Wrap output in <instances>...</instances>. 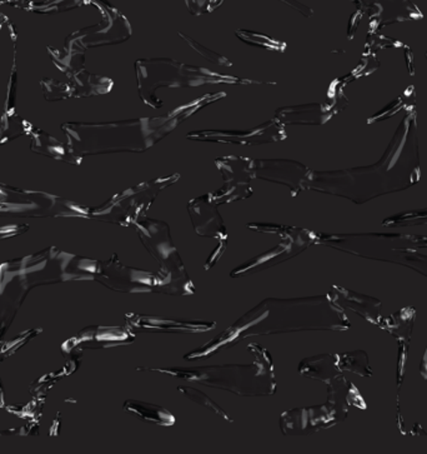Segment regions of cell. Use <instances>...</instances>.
<instances>
[{"label": "cell", "instance_id": "obj_4", "mask_svg": "<svg viewBox=\"0 0 427 454\" xmlns=\"http://www.w3.org/2000/svg\"><path fill=\"white\" fill-rule=\"evenodd\" d=\"M249 349L255 356V362L252 364L203 365L161 370L154 368L149 371L235 393L242 397H264L274 395L276 391V382L269 352L261 348L259 344H250Z\"/></svg>", "mask_w": 427, "mask_h": 454}, {"label": "cell", "instance_id": "obj_19", "mask_svg": "<svg viewBox=\"0 0 427 454\" xmlns=\"http://www.w3.org/2000/svg\"><path fill=\"white\" fill-rule=\"evenodd\" d=\"M338 356L324 355L311 356L304 359L299 365V372L305 377L314 378V380H322V382H334L340 377L337 364Z\"/></svg>", "mask_w": 427, "mask_h": 454}, {"label": "cell", "instance_id": "obj_10", "mask_svg": "<svg viewBox=\"0 0 427 454\" xmlns=\"http://www.w3.org/2000/svg\"><path fill=\"white\" fill-rule=\"evenodd\" d=\"M252 161V158L237 155H225L215 160L224 185L215 193H210L214 202L221 206L252 197V182L255 179Z\"/></svg>", "mask_w": 427, "mask_h": 454}, {"label": "cell", "instance_id": "obj_5", "mask_svg": "<svg viewBox=\"0 0 427 454\" xmlns=\"http://www.w3.org/2000/svg\"><path fill=\"white\" fill-rule=\"evenodd\" d=\"M140 99L146 106L160 109L163 100L157 96L160 88H193L204 84H240L243 79L227 77L201 67L180 63L172 58H146L136 63Z\"/></svg>", "mask_w": 427, "mask_h": 454}, {"label": "cell", "instance_id": "obj_25", "mask_svg": "<svg viewBox=\"0 0 427 454\" xmlns=\"http://www.w3.org/2000/svg\"><path fill=\"white\" fill-rule=\"evenodd\" d=\"M189 11L191 14L200 15L206 13V7L209 4V0H185Z\"/></svg>", "mask_w": 427, "mask_h": 454}, {"label": "cell", "instance_id": "obj_15", "mask_svg": "<svg viewBox=\"0 0 427 454\" xmlns=\"http://www.w3.org/2000/svg\"><path fill=\"white\" fill-rule=\"evenodd\" d=\"M127 328L131 333H201L215 328V323L204 321H182L163 317L127 315Z\"/></svg>", "mask_w": 427, "mask_h": 454}, {"label": "cell", "instance_id": "obj_12", "mask_svg": "<svg viewBox=\"0 0 427 454\" xmlns=\"http://www.w3.org/2000/svg\"><path fill=\"white\" fill-rule=\"evenodd\" d=\"M346 410L329 398V403L317 407L298 408L280 417V428L285 435H307L340 422Z\"/></svg>", "mask_w": 427, "mask_h": 454}, {"label": "cell", "instance_id": "obj_2", "mask_svg": "<svg viewBox=\"0 0 427 454\" xmlns=\"http://www.w3.org/2000/svg\"><path fill=\"white\" fill-rule=\"evenodd\" d=\"M346 317L326 297L295 298V300L262 301L224 333L185 356L188 361L207 358L221 350L231 348L249 337L271 336L291 332L345 329Z\"/></svg>", "mask_w": 427, "mask_h": 454}, {"label": "cell", "instance_id": "obj_22", "mask_svg": "<svg viewBox=\"0 0 427 454\" xmlns=\"http://www.w3.org/2000/svg\"><path fill=\"white\" fill-rule=\"evenodd\" d=\"M178 389L182 393V395H185L186 397L191 399L194 403L203 405V407L206 408L207 411H212V412L218 414V416H221V419H224L227 420V422H231L230 417H229L228 414L225 413L221 407H219L218 404L214 403V401L207 397L206 395H204L203 392L198 391V389L190 388V387L182 386L178 387Z\"/></svg>", "mask_w": 427, "mask_h": 454}, {"label": "cell", "instance_id": "obj_16", "mask_svg": "<svg viewBox=\"0 0 427 454\" xmlns=\"http://www.w3.org/2000/svg\"><path fill=\"white\" fill-rule=\"evenodd\" d=\"M214 202L212 194L194 198L188 204V212L197 234L200 237L213 238L219 242H228V231Z\"/></svg>", "mask_w": 427, "mask_h": 454}, {"label": "cell", "instance_id": "obj_6", "mask_svg": "<svg viewBox=\"0 0 427 454\" xmlns=\"http://www.w3.org/2000/svg\"><path fill=\"white\" fill-rule=\"evenodd\" d=\"M146 251L157 259L160 270L155 274L157 294L191 295L195 286L186 273L184 263L174 246L170 227L158 219L142 218L134 225Z\"/></svg>", "mask_w": 427, "mask_h": 454}, {"label": "cell", "instance_id": "obj_21", "mask_svg": "<svg viewBox=\"0 0 427 454\" xmlns=\"http://www.w3.org/2000/svg\"><path fill=\"white\" fill-rule=\"evenodd\" d=\"M32 149L38 153L48 154L57 160L69 161V163L79 164L82 161L72 153L69 147H64L59 140L41 132V130L33 133Z\"/></svg>", "mask_w": 427, "mask_h": 454}, {"label": "cell", "instance_id": "obj_20", "mask_svg": "<svg viewBox=\"0 0 427 454\" xmlns=\"http://www.w3.org/2000/svg\"><path fill=\"white\" fill-rule=\"evenodd\" d=\"M124 410L146 423H151V425L163 427L175 425L174 414L170 413L166 408L160 407V405L129 399V401L125 402Z\"/></svg>", "mask_w": 427, "mask_h": 454}, {"label": "cell", "instance_id": "obj_8", "mask_svg": "<svg viewBox=\"0 0 427 454\" xmlns=\"http://www.w3.org/2000/svg\"><path fill=\"white\" fill-rule=\"evenodd\" d=\"M249 228L262 233L276 234L282 236L283 239L274 249L258 257L250 259L245 264L237 268L231 277L239 278V277L249 276V274L261 272V270H269L288 261L290 258L297 257L301 252H304L307 247L316 242L317 233L314 231L301 230V228L286 227V225L276 224H249Z\"/></svg>", "mask_w": 427, "mask_h": 454}, {"label": "cell", "instance_id": "obj_3", "mask_svg": "<svg viewBox=\"0 0 427 454\" xmlns=\"http://www.w3.org/2000/svg\"><path fill=\"white\" fill-rule=\"evenodd\" d=\"M224 94L206 96L191 105L175 109L166 117L136 118L111 123H68L63 126L68 147L76 158L85 155L143 153L166 138L200 108L221 98Z\"/></svg>", "mask_w": 427, "mask_h": 454}, {"label": "cell", "instance_id": "obj_1", "mask_svg": "<svg viewBox=\"0 0 427 454\" xmlns=\"http://www.w3.org/2000/svg\"><path fill=\"white\" fill-rule=\"evenodd\" d=\"M420 178L416 115L408 114L400 124L385 154L377 164L361 168L313 172L307 191L364 203L381 194L401 191Z\"/></svg>", "mask_w": 427, "mask_h": 454}, {"label": "cell", "instance_id": "obj_18", "mask_svg": "<svg viewBox=\"0 0 427 454\" xmlns=\"http://www.w3.org/2000/svg\"><path fill=\"white\" fill-rule=\"evenodd\" d=\"M113 85L114 82L111 78L82 69L73 74L68 87L70 97H90L109 93L113 90Z\"/></svg>", "mask_w": 427, "mask_h": 454}, {"label": "cell", "instance_id": "obj_14", "mask_svg": "<svg viewBox=\"0 0 427 454\" xmlns=\"http://www.w3.org/2000/svg\"><path fill=\"white\" fill-rule=\"evenodd\" d=\"M252 169L255 179L285 185L291 192L292 197L307 191L311 173L303 163L291 160H254Z\"/></svg>", "mask_w": 427, "mask_h": 454}, {"label": "cell", "instance_id": "obj_23", "mask_svg": "<svg viewBox=\"0 0 427 454\" xmlns=\"http://www.w3.org/2000/svg\"><path fill=\"white\" fill-rule=\"evenodd\" d=\"M85 0H47V2L39 3V4H33V12L36 13H58V12H66L70 9L81 7L84 4Z\"/></svg>", "mask_w": 427, "mask_h": 454}, {"label": "cell", "instance_id": "obj_9", "mask_svg": "<svg viewBox=\"0 0 427 454\" xmlns=\"http://www.w3.org/2000/svg\"><path fill=\"white\" fill-rule=\"evenodd\" d=\"M104 7H105L104 20L96 26L78 30L74 35H70L66 39V48L85 53L88 48L119 44L130 38L131 28L127 18L117 9L109 7L106 3H104Z\"/></svg>", "mask_w": 427, "mask_h": 454}, {"label": "cell", "instance_id": "obj_11", "mask_svg": "<svg viewBox=\"0 0 427 454\" xmlns=\"http://www.w3.org/2000/svg\"><path fill=\"white\" fill-rule=\"evenodd\" d=\"M288 138L285 127L277 123L276 119L250 129H212L197 130L189 133L186 139L194 142L225 143L237 145H261L269 143L283 142Z\"/></svg>", "mask_w": 427, "mask_h": 454}, {"label": "cell", "instance_id": "obj_7", "mask_svg": "<svg viewBox=\"0 0 427 454\" xmlns=\"http://www.w3.org/2000/svg\"><path fill=\"white\" fill-rule=\"evenodd\" d=\"M179 178V175H173L139 183L113 197L99 208L94 209L93 217L123 227H134L136 222L145 217L146 212L160 192L170 187Z\"/></svg>", "mask_w": 427, "mask_h": 454}, {"label": "cell", "instance_id": "obj_13", "mask_svg": "<svg viewBox=\"0 0 427 454\" xmlns=\"http://www.w3.org/2000/svg\"><path fill=\"white\" fill-rule=\"evenodd\" d=\"M96 278L113 291L123 294H151L155 288V274L123 266L117 255L100 263Z\"/></svg>", "mask_w": 427, "mask_h": 454}, {"label": "cell", "instance_id": "obj_24", "mask_svg": "<svg viewBox=\"0 0 427 454\" xmlns=\"http://www.w3.org/2000/svg\"><path fill=\"white\" fill-rule=\"evenodd\" d=\"M179 35L180 38H182V41H184L186 44L189 45V47L193 48V50L197 51V53H199V56L203 57L204 59L209 60V62L216 64V66H233L230 60L227 59V58L221 56V54L216 53V51L209 50V48L204 47V45H201L200 43L194 41V39L190 38V36L182 35V33H179Z\"/></svg>", "mask_w": 427, "mask_h": 454}, {"label": "cell", "instance_id": "obj_17", "mask_svg": "<svg viewBox=\"0 0 427 454\" xmlns=\"http://www.w3.org/2000/svg\"><path fill=\"white\" fill-rule=\"evenodd\" d=\"M332 117V113L322 103L283 106L277 109L274 119L286 126H320Z\"/></svg>", "mask_w": 427, "mask_h": 454}]
</instances>
